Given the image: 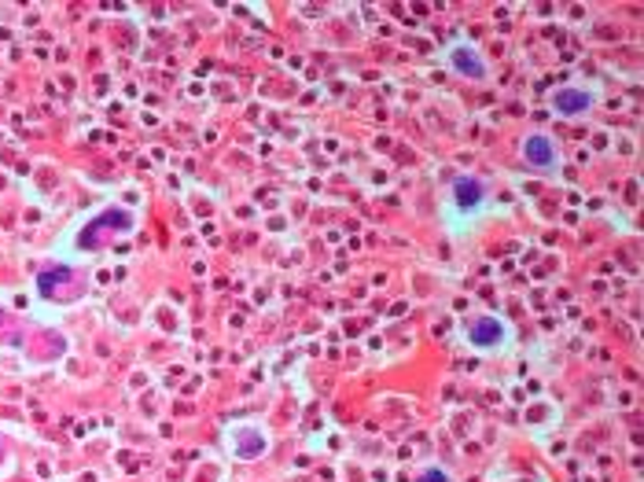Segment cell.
Wrapping results in <instances>:
<instances>
[{"label":"cell","mask_w":644,"mask_h":482,"mask_svg":"<svg viewBox=\"0 0 644 482\" xmlns=\"http://www.w3.org/2000/svg\"><path fill=\"white\" fill-rule=\"evenodd\" d=\"M482 199H487V184H482L478 177H457L453 181V206L460 210V213H475L478 206H482Z\"/></svg>","instance_id":"7"},{"label":"cell","mask_w":644,"mask_h":482,"mask_svg":"<svg viewBox=\"0 0 644 482\" xmlns=\"http://www.w3.org/2000/svg\"><path fill=\"white\" fill-rule=\"evenodd\" d=\"M553 111L556 115H564V118H578V115H585L589 107L597 103V92L593 89H582V85H560L556 92H553Z\"/></svg>","instance_id":"4"},{"label":"cell","mask_w":644,"mask_h":482,"mask_svg":"<svg viewBox=\"0 0 644 482\" xmlns=\"http://www.w3.org/2000/svg\"><path fill=\"white\" fill-rule=\"evenodd\" d=\"M416 482H453V478H450V471H442V468H427V471L416 475Z\"/></svg>","instance_id":"8"},{"label":"cell","mask_w":644,"mask_h":482,"mask_svg":"<svg viewBox=\"0 0 644 482\" xmlns=\"http://www.w3.org/2000/svg\"><path fill=\"white\" fill-rule=\"evenodd\" d=\"M523 163H526L530 170H553V166L560 163V147H556L553 137H545V133H530V137L523 140Z\"/></svg>","instance_id":"5"},{"label":"cell","mask_w":644,"mask_h":482,"mask_svg":"<svg viewBox=\"0 0 644 482\" xmlns=\"http://www.w3.org/2000/svg\"><path fill=\"white\" fill-rule=\"evenodd\" d=\"M464 339L475 346V350H501L508 343V325L501 317H490V313H478L464 325Z\"/></svg>","instance_id":"2"},{"label":"cell","mask_w":644,"mask_h":482,"mask_svg":"<svg viewBox=\"0 0 644 482\" xmlns=\"http://www.w3.org/2000/svg\"><path fill=\"white\" fill-rule=\"evenodd\" d=\"M0 460H5V446H0Z\"/></svg>","instance_id":"9"},{"label":"cell","mask_w":644,"mask_h":482,"mask_svg":"<svg viewBox=\"0 0 644 482\" xmlns=\"http://www.w3.org/2000/svg\"><path fill=\"white\" fill-rule=\"evenodd\" d=\"M450 67H453L460 78H471V81L487 78V60H482L471 44H453V48H450Z\"/></svg>","instance_id":"6"},{"label":"cell","mask_w":644,"mask_h":482,"mask_svg":"<svg viewBox=\"0 0 644 482\" xmlns=\"http://www.w3.org/2000/svg\"><path fill=\"white\" fill-rule=\"evenodd\" d=\"M229 449L240 460H258L265 449H270V435H265L258 423H240V427L229 431Z\"/></svg>","instance_id":"3"},{"label":"cell","mask_w":644,"mask_h":482,"mask_svg":"<svg viewBox=\"0 0 644 482\" xmlns=\"http://www.w3.org/2000/svg\"><path fill=\"white\" fill-rule=\"evenodd\" d=\"M133 229V213L129 210H118V206H111V210H103L99 218H92L89 225H85V232H81V250H99L111 236H122V232H129Z\"/></svg>","instance_id":"1"}]
</instances>
